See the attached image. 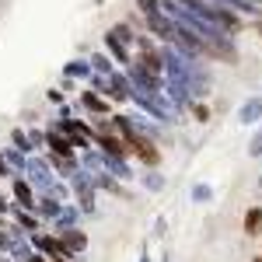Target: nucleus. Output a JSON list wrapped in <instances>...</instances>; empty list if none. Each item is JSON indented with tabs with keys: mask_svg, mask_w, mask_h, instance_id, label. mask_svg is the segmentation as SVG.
Masks as SVG:
<instances>
[{
	"mask_svg": "<svg viewBox=\"0 0 262 262\" xmlns=\"http://www.w3.org/2000/svg\"><path fill=\"white\" fill-rule=\"evenodd\" d=\"M259 221H262L259 213H248V231H255V227H259Z\"/></svg>",
	"mask_w": 262,
	"mask_h": 262,
	"instance_id": "nucleus-1",
	"label": "nucleus"
}]
</instances>
